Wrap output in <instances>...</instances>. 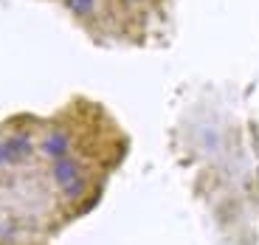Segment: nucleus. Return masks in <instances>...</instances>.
<instances>
[{
	"mask_svg": "<svg viewBox=\"0 0 259 245\" xmlns=\"http://www.w3.org/2000/svg\"><path fill=\"white\" fill-rule=\"evenodd\" d=\"M68 17L91 34H102L113 26L110 0H59Z\"/></svg>",
	"mask_w": 259,
	"mask_h": 245,
	"instance_id": "1",
	"label": "nucleus"
},
{
	"mask_svg": "<svg viewBox=\"0 0 259 245\" xmlns=\"http://www.w3.org/2000/svg\"><path fill=\"white\" fill-rule=\"evenodd\" d=\"M39 161H57L65 155L76 152V127L68 121H51L39 130V144H37Z\"/></svg>",
	"mask_w": 259,
	"mask_h": 245,
	"instance_id": "2",
	"label": "nucleus"
},
{
	"mask_svg": "<svg viewBox=\"0 0 259 245\" xmlns=\"http://www.w3.org/2000/svg\"><path fill=\"white\" fill-rule=\"evenodd\" d=\"M88 169H91V167H88V161H84L82 152H71V155H65V158H57V161L46 164L48 181H51L54 189L68 186V183L76 181L79 175H84Z\"/></svg>",
	"mask_w": 259,
	"mask_h": 245,
	"instance_id": "3",
	"label": "nucleus"
},
{
	"mask_svg": "<svg viewBox=\"0 0 259 245\" xmlns=\"http://www.w3.org/2000/svg\"><path fill=\"white\" fill-rule=\"evenodd\" d=\"M155 0H110L113 23H144Z\"/></svg>",
	"mask_w": 259,
	"mask_h": 245,
	"instance_id": "4",
	"label": "nucleus"
},
{
	"mask_svg": "<svg viewBox=\"0 0 259 245\" xmlns=\"http://www.w3.org/2000/svg\"><path fill=\"white\" fill-rule=\"evenodd\" d=\"M91 189H93V172L88 169V172L79 175L76 181H71L68 186L57 189V194H59V200H62L65 206H76V203H82V200L91 194Z\"/></svg>",
	"mask_w": 259,
	"mask_h": 245,
	"instance_id": "5",
	"label": "nucleus"
},
{
	"mask_svg": "<svg viewBox=\"0 0 259 245\" xmlns=\"http://www.w3.org/2000/svg\"><path fill=\"white\" fill-rule=\"evenodd\" d=\"M0 245H14V242H0Z\"/></svg>",
	"mask_w": 259,
	"mask_h": 245,
	"instance_id": "6",
	"label": "nucleus"
},
{
	"mask_svg": "<svg viewBox=\"0 0 259 245\" xmlns=\"http://www.w3.org/2000/svg\"><path fill=\"white\" fill-rule=\"evenodd\" d=\"M57 3H59V0H57Z\"/></svg>",
	"mask_w": 259,
	"mask_h": 245,
	"instance_id": "7",
	"label": "nucleus"
}]
</instances>
